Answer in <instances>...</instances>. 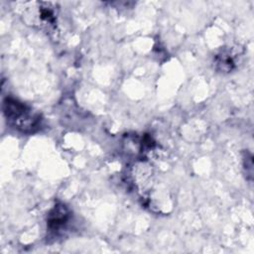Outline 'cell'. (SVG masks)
<instances>
[{
	"instance_id": "cell-1",
	"label": "cell",
	"mask_w": 254,
	"mask_h": 254,
	"mask_svg": "<svg viewBox=\"0 0 254 254\" xmlns=\"http://www.w3.org/2000/svg\"><path fill=\"white\" fill-rule=\"evenodd\" d=\"M2 108L7 123L13 128L26 134L34 133L40 129L42 122L40 114L18 99L6 97Z\"/></svg>"
},
{
	"instance_id": "cell-2",
	"label": "cell",
	"mask_w": 254,
	"mask_h": 254,
	"mask_svg": "<svg viewBox=\"0 0 254 254\" xmlns=\"http://www.w3.org/2000/svg\"><path fill=\"white\" fill-rule=\"evenodd\" d=\"M26 23L40 28H51L56 24L58 9L53 2H29L24 6Z\"/></svg>"
},
{
	"instance_id": "cell-3",
	"label": "cell",
	"mask_w": 254,
	"mask_h": 254,
	"mask_svg": "<svg viewBox=\"0 0 254 254\" xmlns=\"http://www.w3.org/2000/svg\"><path fill=\"white\" fill-rule=\"evenodd\" d=\"M241 55L239 49L233 47L223 48L214 56V66L218 71L228 73L236 68L240 62Z\"/></svg>"
},
{
	"instance_id": "cell-4",
	"label": "cell",
	"mask_w": 254,
	"mask_h": 254,
	"mask_svg": "<svg viewBox=\"0 0 254 254\" xmlns=\"http://www.w3.org/2000/svg\"><path fill=\"white\" fill-rule=\"evenodd\" d=\"M70 219L68 208L63 203H57L48 214V229L53 233H59L65 228Z\"/></svg>"
}]
</instances>
